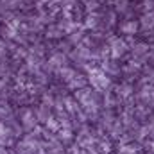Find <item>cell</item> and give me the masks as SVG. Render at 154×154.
<instances>
[{
  "instance_id": "cell-3",
  "label": "cell",
  "mask_w": 154,
  "mask_h": 154,
  "mask_svg": "<svg viewBox=\"0 0 154 154\" xmlns=\"http://www.w3.org/2000/svg\"><path fill=\"white\" fill-rule=\"evenodd\" d=\"M152 25H154V14L143 16V27H152Z\"/></svg>"
},
{
  "instance_id": "cell-4",
  "label": "cell",
  "mask_w": 154,
  "mask_h": 154,
  "mask_svg": "<svg viewBox=\"0 0 154 154\" xmlns=\"http://www.w3.org/2000/svg\"><path fill=\"white\" fill-rule=\"evenodd\" d=\"M88 9L91 11V9H97V2L93 0V2H88Z\"/></svg>"
},
{
  "instance_id": "cell-2",
  "label": "cell",
  "mask_w": 154,
  "mask_h": 154,
  "mask_svg": "<svg viewBox=\"0 0 154 154\" xmlns=\"http://www.w3.org/2000/svg\"><path fill=\"white\" fill-rule=\"evenodd\" d=\"M122 52H124V43L122 41H115V45H113V56L118 57Z\"/></svg>"
},
{
  "instance_id": "cell-1",
  "label": "cell",
  "mask_w": 154,
  "mask_h": 154,
  "mask_svg": "<svg viewBox=\"0 0 154 154\" xmlns=\"http://www.w3.org/2000/svg\"><path fill=\"white\" fill-rule=\"evenodd\" d=\"M122 32H125V34H133L134 31H136V22H125V23H122Z\"/></svg>"
}]
</instances>
